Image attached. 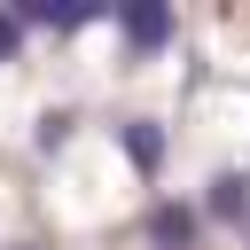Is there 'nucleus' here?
Here are the masks:
<instances>
[{
	"label": "nucleus",
	"instance_id": "nucleus-2",
	"mask_svg": "<svg viewBox=\"0 0 250 250\" xmlns=\"http://www.w3.org/2000/svg\"><path fill=\"white\" fill-rule=\"evenodd\" d=\"M117 31H125L133 55H156V47H172V8L164 0H125L117 8Z\"/></svg>",
	"mask_w": 250,
	"mask_h": 250
},
{
	"label": "nucleus",
	"instance_id": "nucleus-8",
	"mask_svg": "<svg viewBox=\"0 0 250 250\" xmlns=\"http://www.w3.org/2000/svg\"><path fill=\"white\" fill-rule=\"evenodd\" d=\"M23 250H31V242H23Z\"/></svg>",
	"mask_w": 250,
	"mask_h": 250
},
{
	"label": "nucleus",
	"instance_id": "nucleus-1",
	"mask_svg": "<svg viewBox=\"0 0 250 250\" xmlns=\"http://www.w3.org/2000/svg\"><path fill=\"white\" fill-rule=\"evenodd\" d=\"M195 234H203V203H180V195L148 203V242L156 250H195Z\"/></svg>",
	"mask_w": 250,
	"mask_h": 250
},
{
	"label": "nucleus",
	"instance_id": "nucleus-7",
	"mask_svg": "<svg viewBox=\"0 0 250 250\" xmlns=\"http://www.w3.org/2000/svg\"><path fill=\"white\" fill-rule=\"evenodd\" d=\"M16 55H23V16L0 8V62H16Z\"/></svg>",
	"mask_w": 250,
	"mask_h": 250
},
{
	"label": "nucleus",
	"instance_id": "nucleus-4",
	"mask_svg": "<svg viewBox=\"0 0 250 250\" xmlns=\"http://www.w3.org/2000/svg\"><path fill=\"white\" fill-rule=\"evenodd\" d=\"M117 148L133 156V172H141V180H156V172H164V125H156V117H125V125H117Z\"/></svg>",
	"mask_w": 250,
	"mask_h": 250
},
{
	"label": "nucleus",
	"instance_id": "nucleus-5",
	"mask_svg": "<svg viewBox=\"0 0 250 250\" xmlns=\"http://www.w3.org/2000/svg\"><path fill=\"white\" fill-rule=\"evenodd\" d=\"M203 219H219V227H250V172H219V180L203 188Z\"/></svg>",
	"mask_w": 250,
	"mask_h": 250
},
{
	"label": "nucleus",
	"instance_id": "nucleus-3",
	"mask_svg": "<svg viewBox=\"0 0 250 250\" xmlns=\"http://www.w3.org/2000/svg\"><path fill=\"white\" fill-rule=\"evenodd\" d=\"M16 16H23V31H31V23H47V31H78V23H102L109 8H94V0H16Z\"/></svg>",
	"mask_w": 250,
	"mask_h": 250
},
{
	"label": "nucleus",
	"instance_id": "nucleus-6",
	"mask_svg": "<svg viewBox=\"0 0 250 250\" xmlns=\"http://www.w3.org/2000/svg\"><path fill=\"white\" fill-rule=\"evenodd\" d=\"M70 125H78V117H70V109H47V117H39V133H31V141H39V148H47V156H55V148H62V141H70Z\"/></svg>",
	"mask_w": 250,
	"mask_h": 250
}]
</instances>
